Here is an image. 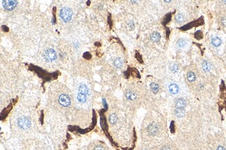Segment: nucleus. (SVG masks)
I'll list each match as a JSON object with an SVG mask.
<instances>
[{"mask_svg":"<svg viewBox=\"0 0 226 150\" xmlns=\"http://www.w3.org/2000/svg\"><path fill=\"white\" fill-rule=\"evenodd\" d=\"M54 99L61 108H69L72 106V97L68 90H59V92L56 93Z\"/></svg>","mask_w":226,"mask_h":150,"instance_id":"nucleus-1","label":"nucleus"},{"mask_svg":"<svg viewBox=\"0 0 226 150\" xmlns=\"http://www.w3.org/2000/svg\"><path fill=\"white\" fill-rule=\"evenodd\" d=\"M59 16L61 19L64 22H68L70 21L72 17V10L68 7H63L61 9Z\"/></svg>","mask_w":226,"mask_h":150,"instance_id":"nucleus-2","label":"nucleus"},{"mask_svg":"<svg viewBox=\"0 0 226 150\" xmlns=\"http://www.w3.org/2000/svg\"><path fill=\"white\" fill-rule=\"evenodd\" d=\"M17 124L20 129L22 130H27L32 126V121L28 118L22 116L18 119Z\"/></svg>","mask_w":226,"mask_h":150,"instance_id":"nucleus-3","label":"nucleus"},{"mask_svg":"<svg viewBox=\"0 0 226 150\" xmlns=\"http://www.w3.org/2000/svg\"><path fill=\"white\" fill-rule=\"evenodd\" d=\"M44 56H45V59L49 62L54 61L56 59V57H57V54H56V51L54 49H52V48H49V49L46 50L45 52V54H44Z\"/></svg>","mask_w":226,"mask_h":150,"instance_id":"nucleus-4","label":"nucleus"},{"mask_svg":"<svg viewBox=\"0 0 226 150\" xmlns=\"http://www.w3.org/2000/svg\"><path fill=\"white\" fill-rule=\"evenodd\" d=\"M146 130H147V134L150 136H155L157 134L158 131H159V126H158L157 124H156L155 122H151L147 126Z\"/></svg>","mask_w":226,"mask_h":150,"instance_id":"nucleus-5","label":"nucleus"},{"mask_svg":"<svg viewBox=\"0 0 226 150\" xmlns=\"http://www.w3.org/2000/svg\"><path fill=\"white\" fill-rule=\"evenodd\" d=\"M3 7L7 11H13L18 5V2L16 1H3Z\"/></svg>","mask_w":226,"mask_h":150,"instance_id":"nucleus-6","label":"nucleus"},{"mask_svg":"<svg viewBox=\"0 0 226 150\" xmlns=\"http://www.w3.org/2000/svg\"><path fill=\"white\" fill-rule=\"evenodd\" d=\"M175 108H185L186 106H187V101L185 99L182 97L177 98L175 101Z\"/></svg>","mask_w":226,"mask_h":150,"instance_id":"nucleus-7","label":"nucleus"},{"mask_svg":"<svg viewBox=\"0 0 226 150\" xmlns=\"http://www.w3.org/2000/svg\"><path fill=\"white\" fill-rule=\"evenodd\" d=\"M125 97L129 101H134L137 99L138 95L136 92L131 90H128L125 92Z\"/></svg>","mask_w":226,"mask_h":150,"instance_id":"nucleus-8","label":"nucleus"},{"mask_svg":"<svg viewBox=\"0 0 226 150\" xmlns=\"http://www.w3.org/2000/svg\"><path fill=\"white\" fill-rule=\"evenodd\" d=\"M168 90L172 95H177L179 91V87L175 83H172L168 86Z\"/></svg>","mask_w":226,"mask_h":150,"instance_id":"nucleus-9","label":"nucleus"},{"mask_svg":"<svg viewBox=\"0 0 226 150\" xmlns=\"http://www.w3.org/2000/svg\"><path fill=\"white\" fill-rule=\"evenodd\" d=\"M88 95H86L84 93H82V92H78L77 93V102L80 104H84L87 102V99H88Z\"/></svg>","mask_w":226,"mask_h":150,"instance_id":"nucleus-10","label":"nucleus"},{"mask_svg":"<svg viewBox=\"0 0 226 150\" xmlns=\"http://www.w3.org/2000/svg\"><path fill=\"white\" fill-rule=\"evenodd\" d=\"M174 114L178 118H182L185 115V108H175L174 110Z\"/></svg>","mask_w":226,"mask_h":150,"instance_id":"nucleus-11","label":"nucleus"},{"mask_svg":"<svg viewBox=\"0 0 226 150\" xmlns=\"http://www.w3.org/2000/svg\"><path fill=\"white\" fill-rule=\"evenodd\" d=\"M78 92H82L86 95H89V89L86 85L84 84L79 85V88H78Z\"/></svg>","mask_w":226,"mask_h":150,"instance_id":"nucleus-12","label":"nucleus"},{"mask_svg":"<svg viewBox=\"0 0 226 150\" xmlns=\"http://www.w3.org/2000/svg\"><path fill=\"white\" fill-rule=\"evenodd\" d=\"M113 65H114V66L116 67V68H122L123 67L124 65L123 59L121 58H119V57L115 58V60L113 61Z\"/></svg>","mask_w":226,"mask_h":150,"instance_id":"nucleus-13","label":"nucleus"},{"mask_svg":"<svg viewBox=\"0 0 226 150\" xmlns=\"http://www.w3.org/2000/svg\"><path fill=\"white\" fill-rule=\"evenodd\" d=\"M150 39L154 42H159L161 39V34L159 32H153V34H151V36H150Z\"/></svg>","mask_w":226,"mask_h":150,"instance_id":"nucleus-14","label":"nucleus"},{"mask_svg":"<svg viewBox=\"0 0 226 150\" xmlns=\"http://www.w3.org/2000/svg\"><path fill=\"white\" fill-rule=\"evenodd\" d=\"M118 121V118L116 113H112L111 114L109 117V122L111 124H116Z\"/></svg>","mask_w":226,"mask_h":150,"instance_id":"nucleus-15","label":"nucleus"},{"mask_svg":"<svg viewBox=\"0 0 226 150\" xmlns=\"http://www.w3.org/2000/svg\"><path fill=\"white\" fill-rule=\"evenodd\" d=\"M221 43H222V40L218 36H215V37L212 38V44L214 47H219L221 45Z\"/></svg>","mask_w":226,"mask_h":150,"instance_id":"nucleus-16","label":"nucleus"},{"mask_svg":"<svg viewBox=\"0 0 226 150\" xmlns=\"http://www.w3.org/2000/svg\"><path fill=\"white\" fill-rule=\"evenodd\" d=\"M150 88L151 90V91L154 93V94H157L159 91V84H157V83H151L150 84Z\"/></svg>","mask_w":226,"mask_h":150,"instance_id":"nucleus-17","label":"nucleus"},{"mask_svg":"<svg viewBox=\"0 0 226 150\" xmlns=\"http://www.w3.org/2000/svg\"><path fill=\"white\" fill-rule=\"evenodd\" d=\"M202 68L203 70V71L205 72H208L210 71L211 68H212V66H211V64L208 61H204L202 64Z\"/></svg>","mask_w":226,"mask_h":150,"instance_id":"nucleus-18","label":"nucleus"},{"mask_svg":"<svg viewBox=\"0 0 226 150\" xmlns=\"http://www.w3.org/2000/svg\"><path fill=\"white\" fill-rule=\"evenodd\" d=\"M169 70L173 73H177L179 71V67L176 63H172L169 65Z\"/></svg>","mask_w":226,"mask_h":150,"instance_id":"nucleus-19","label":"nucleus"},{"mask_svg":"<svg viewBox=\"0 0 226 150\" xmlns=\"http://www.w3.org/2000/svg\"><path fill=\"white\" fill-rule=\"evenodd\" d=\"M187 45V41L184 39H179L177 42V47L179 49H183Z\"/></svg>","mask_w":226,"mask_h":150,"instance_id":"nucleus-20","label":"nucleus"},{"mask_svg":"<svg viewBox=\"0 0 226 150\" xmlns=\"http://www.w3.org/2000/svg\"><path fill=\"white\" fill-rule=\"evenodd\" d=\"M175 21L179 23V24H181L182 22H184V15L182 14V13H177L175 16Z\"/></svg>","mask_w":226,"mask_h":150,"instance_id":"nucleus-21","label":"nucleus"},{"mask_svg":"<svg viewBox=\"0 0 226 150\" xmlns=\"http://www.w3.org/2000/svg\"><path fill=\"white\" fill-rule=\"evenodd\" d=\"M196 79V76H195V73H193V72H188L187 74V79L188 81L190 82H193Z\"/></svg>","mask_w":226,"mask_h":150,"instance_id":"nucleus-22","label":"nucleus"},{"mask_svg":"<svg viewBox=\"0 0 226 150\" xmlns=\"http://www.w3.org/2000/svg\"><path fill=\"white\" fill-rule=\"evenodd\" d=\"M127 25H128V26H129V28H130L131 29H134V22L133 21L129 22L127 23Z\"/></svg>","mask_w":226,"mask_h":150,"instance_id":"nucleus-23","label":"nucleus"},{"mask_svg":"<svg viewBox=\"0 0 226 150\" xmlns=\"http://www.w3.org/2000/svg\"><path fill=\"white\" fill-rule=\"evenodd\" d=\"M93 150H105V149H104V148L102 146H101V145H97V146H95Z\"/></svg>","mask_w":226,"mask_h":150,"instance_id":"nucleus-24","label":"nucleus"},{"mask_svg":"<svg viewBox=\"0 0 226 150\" xmlns=\"http://www.w3.org/2000/svg\"><path fill=\"white\" fill-rule=\"evenodd\" d=\"M221 23L223 24L224 26H226V17H223L221 18Z\"/></svg>","mask_w":226,"mask_h":150,"instance_id":"nucleus-25","label":"nucleus"},{"mask_svg":"<svg viewBox=\"0 0 226 150\" xmlns=\"http://www.w3.org/2000/svg\"><path fill=\"white\" fill-rule=\"evenodd\" d=\"M161 150H172V149L169 146H164V147L161 148Z\"/></svg>","mask_w":226,"mask_h":150,"instance_id":"nucleus-26","label":"nucleus"},{"mask_svg":"<svg viewBox=\"0 0 226 150\" xmlns=\"http://www.w3.org/2000/svg\"><path fill=\"white\" fill-rule=\"evenodd\" d=\"M217 150H225V149L222 146V145H219L217 148Z\"/></svg>","mask_w":226,"mask_h":150,"instance_id":"nucleus-27","label":"nucleus"},{"mask_svg":"<svg viewBox=\"0 0 226 150\" xmlns=\"http://www.w3.org/2000/svg\"><path fill=\"white\" fill-rule=\"evenodd\" d=\"M224 2V3H225V4H226V2Z\"/></svg>","mask_w":226,"mask_h":150,"instance_id":"nucleus-28","label":"nucleus"}]
</instances>
